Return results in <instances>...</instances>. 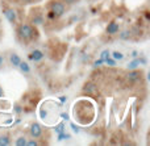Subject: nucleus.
Segmentation results:
<instances>
[{
	"label": "nucleus",
	"instance_id": "nucleus-12",
	"mask_svg": "<svg viewBox=\"0 0 150 146\" xmlns=\"http://www.w3.org/2000/svg\"><path fill=\"white\" fill-rule=\"evenodd\" d=\"M17 68H18V70H20L23 74H29V73H30V66H29L26 62H24V61H21V62L18 63Z\"/></svg>",
	"mask_w": 150,
	"mask_h": 146
},
{
	"label": "nucleus",
	"instance_id": "nucleus-26",
	"mask_svg": "<svg viewBox=\"0 0 150 146\" xmlns=\"http://www.w3.org/2000/svg\"><path fill=\"white\" fill-rule=\"evenodd\" d=\"M71 128H73V130H74V132H76V133H78V132H79V129H78V126H75L74 124H71Z\"/></svg>",
	"mask_w": 150,
	"mask_h": 146
},
{
	"label": "nucleus",
	"instance_id": "nucleus-24",
	"mask_svg": "<svg viewBox=\"0 0 150 146\" xmlns=\"http://www.w3.org/2000/svg\"><path fill=\"white\" fill-rule=\"evenodd\" d=\"M21 4H32V3H34L36 0H20Z\"/></svg>",
	"mask_w": 150,
	"mask_h": 146
},
{
	"label": "nucleus",
	"instance_id": "nucleus-7",
	"mask_svg": "<svg viewBox=\"0 0 150 146\" xmlns=\"http://www.w3.org/2000/svg\"><path fill=\"white\" fill-rule=\"evenodd\" d=\"M30 24L32 25H42L44 24V16L42 13H32L30 16Z\"/></svg>",
	"mask_w": 150,
	"mask_h": 146
},
{
	"label": "nucleus",
	"instance_id": "nucleus-13",
	"mask_svg": "<svg viewBox=\"0 0 150 146\" xmlns=\"http://www.w3.org/2000/svg\"><path fill=\"white\" fill-rule=\"evenodd\" d=\"M132 37V32L130 30H122V32H120V34H119V38L120 39H122V41H128V39Z\"/></svg>",
	"mask_w": 150,
	"mask_h": 146
},
{
	"label": "nucleus",
	"instance_id": "nucleus-29",
	"mask_svg": "<svg viewBox=\"0 0 150 146\" xmlns=\"http://www.w3.org/2000/svg\"><path fill=\"white\" fill-rule=\"evenodd\" d=\"M59 100L63 103V102H66V100H67V97H66V96H61V97H59Z\"/></svg>",
	"mask_w": 150,
	"mask_h": 146
},
{
	"label": "nucleus",
	"instance_id": "nucleus-8",
	"mask_svg": "<svg viewBox=\"0 0 150 146\" xmlns=\"http://www.w3.org/2000/svg\"><path fill=\"white\" fill-rule=\"evenodd\" d=\"M141 75H142V74H141V71H138V70H130L129 73L127 74V79L129 82H137V80H140L141 79Z\"/></svg>",
	"mask_w": 150,
	"mask_h": 146
},
{
	"label": "nucleus",
	"instance_id": "nucleus-16",
	"mask_svg": "<svg viewBox=\"0 0 150 146\" xmlns=\"http://www.w3.org/2000/svg\"><path fill=\"white\" fill-rule=\"evenodd\" d=\"M111 57L113 58L115 61H121V59H124V54H122V53H120V51H113Z\"/></svg>",
	"mask_w": 150,
	"mask_h": 146
},
{
	"label": "nucleus",
	"instance_id": "nucleus-11",
	"mask_svg": "<svg viewBox=\"0 0 150 146\" xmlns=\"http://www.w3.org/2000/svg\"><path fill=\"white\" fill-rule=\"evenodd\" d=\"M20 62H21V58H20V55H17L16 53H12V54L9 55V63H11V66H13V67H17Z\"/></svg>",
	"mask_w": 150,
	"mask_h": 146
},
{
	"label": "nucleus",
	"instance_id": "nucleus-15",
	"mask_svg": "<svg viewBox=\"0 0 150 146\" xmlns=\"http://www.w3.org/2000/svg\"><path fill=\"white\" fill-rule=\"evenodd\" d=\"M15 145H16V146H26V138H25V137H24V136L18 137V138L16 140Z\"/></svg>",
	"mask_w": 150,
	"mask_h": 146
},
{
	"label": "nucleus",
	"instance_id": "nucleus-6",
	"mask_svg": "<svg viewBox=\"0 0 150 146\" xmlns=\"http://www.w3.org/2000/svg\"><path fill=\"white\" fill-rule=\"evenodd\" d=\"M146 63H148V59H146V58H137L136 57L132 61V62L129 63V65H128V68H129V70H134V68H137L138 66H141V65H146Z\"/></svg>",
	"mask_w": 150,
	"mask_h": 146
},
{
	"label": "nucleus",
	"instance_id": "nucleus-18",
	"mask_svg": "<svg viewBox=\"0 0 150 146\" xmlns=\"http://www.w3.org/2000/svg\"><path fill=\"white\" fill-rule=\"evenodd\" d=\"M69 140L70 138V134H67L66 132H62V133H58V141H62V140Z\"/></svg>",
	"mask_w": 150,
	"mask_h": 146
},
{
	"label": "nucleus",
	"instance_id": "nucleus-30",
	"mask_svg": "<svg viewBox=\"0 0 150 146\" xmlns=\"http://www.w3.org/2000/svg\"><path fill=\"white\" fill-rule=\"evenodd\" d=\"M16 112H17V113L21 112V109H20V107H18V105H16Z\"/></svg>",
	"mask_w": 150,
	"mask_h": 146
},
{
	"label": "nucleus",
	"instance_id": "nucleus-19",
	"mask_svg": "<svg viewBox=\"0 0 150 146\" xmlns=\"http://www.w3.org/2000/svg\"><path fill=\"white\" fill-rule=\"evenodd\" d=\"M104 63H105V65H108V66H115V65H116V61H115L113 58L108 57L105 61H104Z\"/></svg>",
	"mask_w": 150,
	"mask_h": 146
},
{
	"label": "nucleus",
	"instance_id": "nucleus-5",
	"mask_svg": "<svg viewBox=\"0 0 150 146\" xmlns=\"http://www.w3.org/2000/svg\"><path fill=\"white\" fill-rule=\"evenodd\" d=\"M28 58L30 61H33V62H40V61H42L45 58V53L41 51V50H38V49H36V50H33V51L29 53Z\"/></svg>",
	"mask_w": 150,
	"mask_h": 146
},
{
	"label": "nucleus",
	"instance_id": "nucleus-2",
	"mask_svg": "<svg viewBox=\"0 0 150 146\" xmlns=\"http://www.w3.org/2000/svg\"><path fill=\"white\" fill-rule=\"evenodd\" d=\"M49 9H50V12L54 13L55 18L63 16L66 12L65 4H63L62 1H59V0H52V1L49 3Z\"/></svg>",
	"mask_w": 150,
	"mask_h": 146
},
{
	"label": "nucleus",
	"instance_id": "nucleus-10",
	"mask_svg": "<svg viewBox=\"0 0 150 146\" xmlns=\"http://www.w3.org/2000/svg\"><path fill=\"white\" fill-rule=\"evenodd\" d=\"M105 30H107V33H108V34L113 36V34L119 33V30H120V25H119L117 23H115V21H112V23H109L108 25H107Z\"/></svg>",
	"mask_w": 150,
	"mask_h": 146
},
{
	"label": "nucleus",
	"instance_id": "nucleus-23",
	"mask_svg": "<svg viewBox=\"0 0 150 146\" xmlns=\"http://www.w3.org/2000/svg\"><path fill=\"white\" fill-rule=\"evenodd\" d=\"M103 61H101V59H99V61H95V62H93V67H99V66H101V65H103Z\"/></svg>",
	"mask_w": 150,
	"mask_h": 146
},
{
	"label": "nucleus",
	"instance_id": "nucleus-3",
	"mask_svg": "<svg viewBox=\"0 0 150 146\" xmlns=\"http://www.w3.org/2000/svg\"><path fill=\"white\" fill-rule=\"evenodd\" d=\"M3 13H4L5 18H7V20L9 21L12 25H15V24L17 23V13H16V11L13 9V8L5 7L4 9H3Z\"/></svg>",
	"mask_w": 150,
	"mask_h": 146
},
{
	"label": "nucleus",
	"instance_id": "nucleus-27",
	"mask_svg": "<svg viewBox=\"0 0 150 146\" xmlns=\"http://www.w3.org/2000/svg\"><path fill=\"white\" fill-rule=\"evenodd\" d=\"M3 62H4V57H3V55H0V67L3 66Z\"/></svg>",
	"mask_w": 150,
	"mask_h": 146
},
{
	"label": "nucleus",
	"instance_id": "nucleus-25",
	"mask_svg": "<svg viewBox=\"0 0 150 146\" xmlns=\"http://www.w3.org/2000/svg\"><path fill=\"white\" fill-rule=\"evenodd\" d=\"M132 57H133V58L138 57V51H137V50H133V51H132Z\"/></svg>",
	"mask_w": 150,
	"mask_h": 146
},
{
	"label": "nucleus",
	"instance_id": "nucleus-9",
	"mask_svg": "<svg viewBox=\"0 0 150 146\" xmlns=\"http://www.w3.org/2000/svg\"><path fill=\"white\" fill-rule=\"evenodd\" d=\"M96 90H98V86H96L95 83H92V82H87V83L83 86L82 91L83 94H93V92H96Z\"/></svg>",
	"mask_w": 150,
	"mask_h": 146
},
{
	"label": "nucleus",
	"instance_id": "nucleus-22",
	"mask_svg": "<svg viewBox=\"0 0 150 146\" xmlns=\"http://www.w3.org/2000/svg\"><path fill=\"white\" fill-rule=\"evenodd\" d=\"M78 1H79V0H62V3H66V4H69V5H73Z\"/></svg>",
	"mask_w": 150,
	"mask_h": 146
},
{
	"label": "nucleus",
	"instance_id": "nucleus-1",
	"mask_svg": "<svg viewBox=\"0 0 150 146\" xmlns=\"http://www.w3.org/2000/svg\"><path fill=\"white\" fill-rule=\"evenodd\" d=\"M17 36L23 41H30L34 37V29L30 24H20L17 26Z\"/></svg>",
	"mask_w": 150,
	"mask_h": 146
},
{
	"label": "nucleus",
	"instance_id": "nucleus-20",
	"mask_svg": "<svg viewBox=\"0 0 150 146\" xmlns=\"http://www.w3.org/2000/svg\"><path fill=\"white\" fill-rule=\"evenodd\" d=\"M55 132H57V133H62V132H65V125H63V124H59V125L55 128Z\"/></svg>",
	"mask_w": 150,
	"mask_h": 146
},
{
	"label": "nucleus",
	"instance_id": "nucleus-4",
	"mask_svg": "<svg viewBox=\"0 0 150 146\" xmlns=\"http://www.w3.org/2000/svg\"><path fill=\"white\" fill-rule=\"evenodd\" d=\"M29 133H30V136L33 137V138H40L41 134H42V126L40 125V124H37V123H33L30 125Z\"/></svg>",
	"mask_w": 150,
	"mask_h": 146
},
{
	"label": "nucleus",
	"instance_id": "nucleus-21",
	"mask_svg": "<svg viewBox=\"0 0 150 146\" xmlns=\"http://www.w3.org/2000/svg\"><path fill=\"white\" fill-rule=\"evenodd\" d=\"M38 145V142L36 141V138L32 140V141H26V146H37Z\"/></svg>",
	"mask_w": 150,
	"mask_h": 146
},
{
	"label": "nucleus",
	"instance_id": "nucleus-14",
	"mask_svg": "<svg viewBox=\"0 0 150 146\" xmlns=\"http://www.w3.org/2000/svg\"><path fill=\"white\" fill-rule=\"evenodd\" d=\"M8 145H11V137L8 134L0 136V146H8Z\"/></svg>",
	"mask_w": 150,
	"mask_h": 146
},
{
	"label": "nucleus",
	"instance_id": "nucleus-28",
	"mask_svg": "<svg viewBox=\"0 0 150 146\" xmlns=\"http://www.w3.org/2000/svg\"><path fill=\"white\" fill-rule=\"evenodd\" d=\"M0 97H4V91H3L1 86H0Z\"/></svg>",
	"mask_w": 150,
	"mask_h": 146
},
{
	"label": "nucleus",
	"instance_id": "nucleus-17",
	"mask_svg": "<svg viewBox=\"0 0 150 146\" xmlns=\"http://www.w3.org/2000/svg\"><path fill=\"white\" fill-rule=\"evenodd\" d=\"M108 57H111V51H109L108 49H104L103 51L100 53V59H101V61H103V62H104V61H105V59H107V58H108Z\"/></svg>",
	"mask_w": 150,
	"mask_h": 146
}]
</instances>
